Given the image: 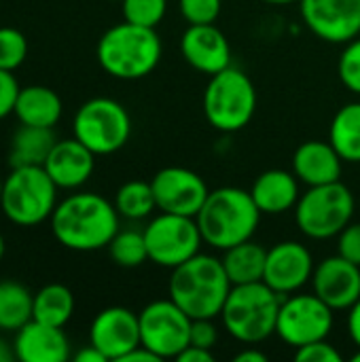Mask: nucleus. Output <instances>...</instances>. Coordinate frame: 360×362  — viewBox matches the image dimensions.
Returning <instances> with one entry per match:
<instances>
[{"label": "nucleus", "mask_w": 360, "mask_h": 362, "mask_svg": "<svg viewBox=\"0 0 360 362\" xmlns=\"http://www.w3.org/2000/svg\"><path fill=\"white\" fill-rule=\"evenodd\" d=\"M49 221L55 240L64 248L76 252L108 248L119 231V212L115 204L98 193H74L62 199Z\"/></svg>", "instance_id": "f257e3e1"}, {"label": "nucleus", "mask_w": 360, "mask_h": 362, "mask_svg": "<svg viewBox=\"0 0 360 362\" xmlns=\"http://www.w3.org/2000/svg\"><path fill=\"white\" fill-rule=\"evenodd\" d=\"M231 286L223 261L197 252L172 269L170 299L189 318H216L223 312Z\"/></svg>", "instance_id": "f03ea898"}, {"label": "nucleus", "mask_w": 360, "mask_h": 362, "mask_svg": "<svg viewBox=\"0 0 360 362\" xmlns=\"http://www.w3.org/2000/svg\"><path fill=\"white\" fill-rule=\"evenodd\" d=\"M195 221L206 244L216 250H227L236 244L252 240L261 221V210L250 191L221 187L208 193Z\"/></svg>", "instance_id": "7ed1b4c3"}, {"label": "nucleus", "mask_w": 360, "mask_h": 362, "mask_svg": "<svg viewBox=\"0 0 360 362\" xmlns=\"http://www.w3.org/2000/svg\"><path fill=\"white\" fill-rule=\"evenodd\" d=\"M161 38L155 28L136 25L123 19L108 28L98 40V62L115 78L138 81L151 74L161 59Z\"/></svg>", "instance_id": "20e7f679"}, {"label": "nucleus", "mask_w": 360, "mask_h": 362, "mask_svg": "<svg viewBox=\"0 0 360 362\" xmlns=\"http://www.w3.org/2000/svg\"><path fill=\"white\" fill-rule=\"evenodd\" d=\"M280 303L282 295L269 288L263 280L236 284L231 286L221 312L223 327L233 339L246 346L261 344L276 333Z\"/></svg>", "instance_id": "39448f33"}, {"label": "nucleus", "mask_w": 360, "mask_h": 362, "mask_svg": "<svg viewBox=\"0 0 360 362\" xmlns=\"http://www.w3.org/2000/svg\"><path fill=\"white\" fill-rule=\"evenodd\" d=\"M57 206V185L42 165L13 168L2 180L0 210L19 227H36L51 218Z\"/></svg>", "instance_id": "423d86ee"}, {"label": "nucleus", "mask_w": 360, "mask_h": 362, "mask_svg": "<svg viewBox=\"0 0 360 362\" xmlns=\"http://www.w3.org/2000/svg\"><path fill=\"white\" fill-rule=\"evenodd\" d=\"M257 110V89L248 74L229 66L210 76L204 91V115L208 123L225 134L244 129Z\"/></svg>", "instance_id": "0eeeda50"}, {"label": "nucleus", "mask_w": 360, "mask_h": 362, "mask_svg": "<svg viewBox=\"0 0 360 362\" xmlns=\"http://www.w3.org/2000/svg\"><path fill=\"white\" fill-rule=\"evenodd\" d=\"M354 195L342 182L310 187L295 206V221L299 231L312 240L337 238L354 216Z\"/></svg>", "instance_id": "6e6552de"}, {"label": "nucleus", "mask_w": 360, "mask_h": 362, "mask_svg": "<svg viewBox=\"0 0 360 362\" xmlns=\"http://www.w3.org/2000/svg\"><path fill=\"white\" fill-rule=\"evenodd\" d=\"M74 138L95 155L121 151L132 136V119L123 104L112 98L87 100L74 115Z\"/></svg>", "instance_id": "1a4fd4ad"}, {"label": "nucleus", "mask_w": 360, "mask_h": 362, "mask_svg": "<svg viewBox=\"0 0 360 362\" xmlns=\"http://www.w3.org/2000/svg\"><path fill=\"white\" fill-rule=\"evenodd\" d=\"M149 261L174 269L195 257L204 242L195 216L161 212L144 229Z\"/></svg>", "instance_id": "9d476101"}, {"label": "nucleus", "mask_w": 360, "mask_h": 362, "mask_svg": "<svg viewBox=\"0 0 360 362\" xmlns=\"http://www.w3.org/2000/svg\"><path fill=\"white\" fill-rule=\"evenodd\" d=\"M140 344L161 361L176 358L191 341V322L172 299L149 303L140 314Z\"/></svg>", "instance_id": "9b49d317"}, {"label": "nucleus", "mask_w": 360, "mask_h": 362, "mask_svg": "<svg viewBox=\"0 0 360 362\" xmlns=\"http://www.w3.org/2000/svg\"><path fill=\"white\" fill-rule=\"evenodd\" d=\"M333 329V310L314 293L282 297L276 335L291 348H301L318 339H327Z\"/></svg>", "instance_id": "f8f14e48"}, {"label": "nucleus", "mask_w": 360, "mask_h": 362, "mask_svg": "<svg viewBox=\"0 0 360 362\" xmlns=\"http://www.w3.org/2000/svg\"><path fill=\"white\" fill-rule=\"evenodd\" d=\"M157 210L182 216H197L210 189L193 170L170 165L159 170L151 180Z\"/></svg>", "instance_id": "ddd939ff"}, {"label": "nucleus", "mask_w": 360, "mask_h": 362, "mask_svg": "<svg viewBox=\"0 0 360 362\" xmlns=\"http://www.w3.org/2000/svg\"><path fill=\"white\" fill-rule=\"evenodd\" d=\"M299 11L320 40L346 45L360 34V0H299Z\"/></svg>", "instance_id": "4468645a"}, {"label": "nucleus", "mask_w": 360, "mask_h": 362, "mask_svg": "<svg viewBox=\"0 0 360 362\" xmlns=\"http://www.w3.org/2000/svg\"><path fill=\"white\" fill-rule=\"evenodd\" d=\"M314 259L308 246L299 242H280L267 250L263 282L278 295H293L301 291L314 276Z\"/></svg>", "instance_id": "2eb2a0df"}, {"label": "nucleus", "mask_w": 360, "mask_h": 362, "mask_svg": "<svg viewBox=\"0 0 360 362\" xmlns=\"http://www.w3.org/2000/svg\"><path fill=\"white\" fill-rule=\"evenodd\" d=\"M89 344L98 348L108 361L119 362L127 352L140 346V320L127 308L102 310L89 329Z\"/></svg>", "instance_id": "dca6fc26"}, {"label": "nucleus", "mask_w": 360, "mask_h": 362, "mask_svg": "<svg viewBox=\"0 0 360 362\" xmlns=\"http://www.w3.org/2000/svg\"><path fill=\"white\" fill-rule=\"evenodd\" d=\"M312 288L333 312L350 310L360 299V265L342 255L329 257L314 267Z\"/></svg>", "instance_id": "f3484780"}, {"label": "nucleus", "mask_w": 360, "mask_h": 362, "mask_svg": "<svg viewBox=\"0 0 360 362\" xmlns=\"http://www.w3.org/2000/svg\"><path fill=\"white\" fill-rule=\"evenodd\" d=\"M180 53L191 68L210 76L231 66V45L214 23L189 25L180 36Z\"/></svg>", "instance_id": "a211bd4d"}, {"label": "nucleus", "mask_w": 360, "mask_h": 362, "mask_svg": "<svg viewBox=\"0 0 360 362\" xmlns=\"http://www.w3.org/2000/svg\"><path fill=\"white\" fill-rule=\"evenodd\" d=\"M13 352L21 362H66L70 358V344L59 327L32 318L15 331Z\"/></svg>", "instance_id": "6ab92c4d"}, {"label": "nucleus", "mask_w": 360, "mask_h": 362, "mask_svg": "<svg viewBox=\"0 0 360 362\" xmlns=\"http://www.w3.org/2000/svg\"><path fill=\"white\" fill-rule=\"evenodd\" d=\"M42 168L57 185V189H79L93 174L95 153H91L76 138L57 140Z\"/></svg>", "instance_id": "aec40b11"}, {"label": "nucleus", "mask_w": 360, "mask_h": 362, "mask_svg": "<svg viewBox=\"0 0 360 362\" xmlns=\"http://www.w3.org/2000/svg\"><path fill=\"white\" fill-rule=\"evenodd\" d=\"M344 159L331 142L310 140L303 142L293 155V174L308 187L329 185L342 180Z\"/></svg>", "instance_id": "412c9836"}, {"label": "nucleus", "mask_w": 360, "mask_h": 362, "mask_svg": "<svg viewBox=\"0 0 360 362\" xmlns=\"http://www.w3.org/2000/svg\"><path fill=\"white\" fill-rule=\"evenodd\" d=\"M297 180L299 178L286 170L263 172L250 189V195L261 214H284L295 208L301 197Z\"/></svg>", "instance_id": "4be33fe9"}, {"label": "nucleus", "mask_w": 360, "mask_h": 362, "mask_svg": "<svg viewBox=\"0 0 360 362\" xmlns=\"http://www.w3.org/2000/svg\"><path fill=\"white\" fill-rule=\"evenodd\" d=\"M62 110H64L62 98L51 87L28 85V87H19L13 115L23 125L53 129L57 121L62 119Z\"/></svg>", "instance_id": "5701e85b"}, {"label": "nucleus", "mask_w": 360, "mask_h": 362, "mask_svg": "<svg viewBox=\"0 0 360 362\" xmlns=\"http://www.w3.org/2000/svg\"><path fill=\"white\" fill-rule=\"evenodd\" d=\"M55 142L57 140L51 127H34V125L21 123L11 140V151H8L11 168L45 165Z\"/></svg>", "instance_id": "b1692460"}, {"label": "nucleus", "mask_w": 360, "mask_h": 362, "mask_svg": "<svg viewBox=\"0 0 360 362\" xmlns=\"http://www.w3.org/2000/svg\"><path fill=\"white\" fill-rule=\"evenodd\" d=\"M225 257L223 267L231 280V284H250V282H261L265 274V261H267V250L252 240H246L242 244H236L227 250H223Z\"/></svg>", "instance_id": "393cba45"}, {"label": "nucleus", "mask_w": 360, "mask_h": 362, "mask_svg": "<svg viewBox=\"0 0 360 362\" xmlns=\"http://www.w3.org/2000/svg\"><path fill=\"white\" fill-rule=\"evenodd\" d=\"M329 142L348 163H360V102L346 104L333 117Z\"/></svg>", "instance_id": "a878e982"}, {"label": "nucleus", "mask_w": 360, "mask_h": 362, "mask_svg": "<svg viewBox=\"0 0 360 362\" xmlns=\"http://www.w3.org/2000/svg\"><path fill=\"white\" fill-rule=\"evenodd\" d=\"M74 314V295L64 284H47L34 295L32 318L64 329Z\"/></svg>", "instance_id": "bb28decb"}, {"label": "nucleus", "mask_w": 360, "mask_h": 362, "mask_svg": "<svg viewBox=\"0 0 360 362\" xmlns=\"http://www.w3.org/2000/svg\"><path fill=\"white\" fill-rule=\"evenodd\" d=\"M34 295L19 282H0V331L15 333L32 320Z\"/></svg>", "instance_id": "cd10ccee"}, {"label": "nucleus", "mask_w": 360, "mask_h": 362, "mask_svg": "<svg viewBox=\"0 0 360 362\" xmlns=\"http://www.w3.org/2000/svg\"><path fill=\"white\" fill-rule=\"evenodd\" d=\"M115 208H117L119 216H125L129 221L146 218L157 208L151 182L129 180V182L121 185L115 195Z\"/></svg>", "instance_id": "c85d7f7f"}, {"label": "nucleus", "mask_w": 360, "mask_h": 362, "mask_svg": "<svg viewBox=\"0 0 360 362\" xmlns=\"http://www.w3.org/2000/svg\"><path fill=\"white\" fill-rule=\"evenodd\" d=\"M108 252L119 267H127V269L140 267L144 261H149L144 231H134V229L117 231L108 244Z\"/></svg>", "instance_id": "c756f323"}, {"label": "nucleus", "mask_w": 360, "mask_h": 362, "mask_svg": "<svg viewBox=\"0 0 360 362\" xmlns=\"http://www.w3.org/2000/svg\"><path fill=\"white\" fill-rule=\"evenodd\" d=\"M28 57V38L11 25L0 28V70H17Z\"/></svg>", "instance_id": "7c9ffc66"}, {"label": "nucleus", "mask_w": 360, "mask_h": 362, "mask_svg": "<svg viewBox=\"0 0 360 362\" xmlns=\"http://www.w3.org/2000/svg\"><path fill=\"white\" fill-rule=\"evenodd\" d=\"M123 19L136 25L157 28L166 15L168 0H121Z\"/></svg>", "instance_id": "2f4dec72"}, {"label": "nucleus", "mask_w": 360, "mask_h": 362, "mask_svg": "<svg viewBox=\"0 0 360 362\" xmlns=\"http://www.w3.org/2000/svg\"><path fill=\"white\" fill-rule=\"evenodd\" d=\"M337 72H339V81L352 93L360 95V36L346 42V47L339 55Z\"/></svg>", "instance_id": "473e14b6"}, {"label": "nucleus", "mask_w": 360, "mask_h": 362, "mask_svg": "<svg viewBox=\"0 0 360 362\" xmlns=\"http://www.w3.org/2000/svg\"><path fill=\"white\" fill-rule=\"evenodd\" d=\"M178 8L189 25H204L219 19L223 0H178Z\"/></svg>", "instance_id": "72a5a7b5"}, {"label": "nucleus", "mask_w": 360, "mask_h": 362, "mask_svg": "<svg viewBox=\"0 0 360 362\" xmlns=\"http://www.w3.org/2000/svg\"><path fill=\"white\" fill-rule=\"evenodd\" d=\"M295 358L299 362H342V354L327 339H318V341L297 348Z\"/></svg>", "instance_id": "f704fd0d"}, {"label": "nucleus", "mask_w": 360, "mask_h": 362, "mask_svg": "<svg viewBox=\"0 0 360 362\" xmlns=\"http://www.w3.org/2000/svg\"><path fill=\"white\" fill-rule=\"evenodd\" d=\"M337 255L360 265V223H350L337 235Z\"/></svg>", "instance_id": "c9c22d12"}, {"label": "nucleus", "mask_w": 360, "mask_h": 362, "mask_svg": "<svg viewBox=\"0 0 360 362\" xmlns=\"http://www.w3.org/2000/svg\"><path fill=\"white\" fill-rule=\"evenodd\" d=\"M219 341V331L212 325V318H193L191 322V346L212 350Z\"/></svg>", "instance_id": "e433bc0d"}, {"label": "nucleus", "mask_w": 360, "mask_h": 362, "mask_svg": "<svg viewBox=\"0 0 360 362\" xmlns=\"http://www.w3.org/2000/svg\"><path fill=\"white\" fill-rule=\"evenodd\" d=\"M17 93H19V83L15 81L13 72L0 70V121L15 110Z\"/></svg>", "instance_id": "4c0bfd02"}, {"label": "nucleus", "mask_w": 360, "mask_h": 362, "mask_svg": "<svg viewBox=\"0 0 360 362\" xmlns=\"http://www.w3.org/2000/svg\"><path fill=\"white\" fill-rule=\"evenodd\" d=\"M178 362H214V354L212 350H204V348H197V346H187L178 356Z\"/></svg>", "instance_id": "58836bf2"}, {"label": "nucleus", "mask_w": 360, "mask_h": 362, "mask_svg": "<svg viewBox=\"0 0 360 362\" xmlns=\"http://www.w3.org/2000/svg\"><path fill=\"white\" fill-rule=\"evenodd\" d=\"M348 333L354 346L360 348V299L348 310Z\"/></svg>", "instance_id": "ea45409f"}, {"label": "nucleus", "mask_w": 360, "mask_h": 362, "mask_svg": "<svg viewBox=\"0 0 360 362\" xmlns=\"http://www.w3.org/2000/svg\"><path fill=\"white\" fill-rule=\"evenodd\" d=\"M119 362H161V358L155 356L151 350H146V348L140 344L138 348H134L132 352H127Z\"/></svg>", "instance_id": "a19ab883"}, {"label": "nucleus", "mask_w": 360, "mask_h": 362, "mask_svg": "<svg viewBox=\"0 0 360 362\" xmlns=\"http://www.w3.org/2000/svg\"><path fill=\"white\" fill-rule=\"evenodd\" d=\"M74 361L76 362H108V358L98 350V348H93L91 344L87 346V348H83L81 352H76V356H74Z\"/></svg>", "instance_id": "79ce46f5"}, {"label": "nucleus", "mask_w": 360, "mask_h": 362, "mask_svg": "<svg viewBox=\"0 0 360 362\" xmlns=\"http://www.w3.org/2000/svg\"><path fill=\"white\" fill-rule=\"evenodd\" d=\"M233 361L236 362H267V356H265L263 352H259L257 348H246V350L238 352V354L233 356Z\"/></svg>", "instance_id": "37998d69"}, {"label": "nucleus", "mask_w": 360, "mask_h": 362, "mask_svg": "<svg viewBox=\"0 0 360 362\" xmlns=\"http://www.w3.org/2000/svg\"><path fill=\"white\" fill-rule=\"evenodd\" d=\"M15 358L13 346H8L4 339H0V362H11Z\"/></svg>", "instance_id": "c03bdc74"}, {"label": "nucleus", "mask_w": 360, "mask_h": 362, "mask_svg": "<svg viewBox=\"0 0 360 362\" xmlns=\"http://www.w3.org/2000/svg\"><path fill=\"white\" fill-rule=\"evenodd\" d=\"M267 4H291V2H299V0H263Z\"/></svg>", "instance_id": "a18cd8bd"}, {"label": "nucleus", "mask_w": 360, "mask_h": 362, "mask_svg": "<svg viewBox=\"0 0 360 362\" xmlns=\"http://www.w3.org/2000/svg\"><path fill=\"white\" fill-rule=\"evenodd\" d=\"M2 257H4V238L0 235V261H2Z\"/></svg>", "instance_id": "49530a36"}, {"label": "nucleus", "mask_w": 360, "mask_h": 362, "mask_svg": "<svg viewBox=\"0 0 360 362\" xmlns=\"http://www.w3.org/2000/svg\"><path fill=\"white\" fill-rule=\"evenodd\" d=\"M350 361H352V362H360V348H359V350H356V352H354V354H352V358H350Z\"/></svg>", "instance_id": "de8ad7c7"}, {"label": "nucleus", "mask_w": 360, "mask_h": 362, "mask_svg": "<svg viewBox=\"0 0 360 362\" xmlns=\"http://www.w3.org/2000/svg\"><path fill=\"white\" fill-rule=\"evenodd\" d=\"M0 197H2V178H0Z\"/></svg>", "instance_id": "09e8293b"}]
</instances>
